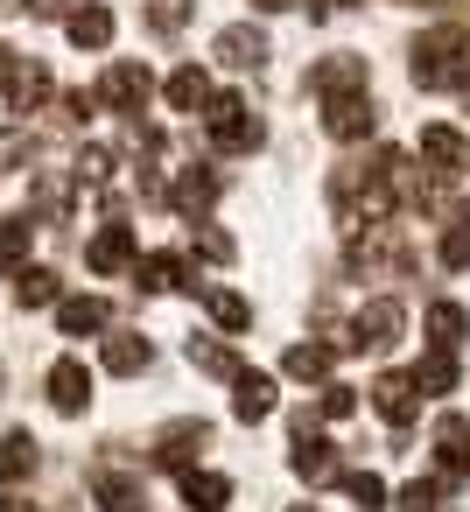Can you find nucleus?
<instances>
[{"label": "nucleus", "mask_w": 470, "mask_h": 512, "mask_svg": "<svg viewBox=\"0 0 470 512\" xmlns=\"http://www.w3.org/2000/svg\"><path fill=\"white\" fill-rule=\"evenodd\" d=\"M22 162H29V134L22 127H0V176L22 169Z\"/></svg>", "instance_id": "nucleus-38"}, {"label": "nucleus", "mask_w": 470, "mask_h": 512, "mask_svg": "<svg viewBox=\"0 0 470 512\" xmlns=\"http://www.w3.org/2000/svg\"><path fill=\"white\" fill-rule=\"evenodd\" d=\"M330 344H288V358H281V372L288 379H330Z\"/></svg>", "instance_id": "nucleus-28"}, {"label": "nucleus", "mask_w": 470, "mask_h": 512, "mask_svg": "<svg viewBox=\"0 0 470 512\" xmlns=\"http://www.w3.org/2000/svg\"><path fill=\"white\" fill-rule=\"evenodd\" d=\"M155 365V351H148V337H134V330H113L106 337V372H120V379H134V372H148Z\"/></svg>", "instance_id": "nucleus-22"}, {"label": "nucleus", "mask_w": 470, "mask_h": 512, "mask_svg": "<svg viewBox=\"0 0 470 512\" xmlns=\"http://www.w3.org/2000/svg\"><path fill=\"white\" fill-rule=\"evenodd\" d=\"M204 302H211V316H218L225 330H246V323H253V302L232 295V288H204Z\"/></svg>", "instance_id": "nucleus-32"}, {"label": "nucleus", "mask_w": 470, "mask_h": 512, "mask_svg": "<svg viewBox=\"0 0 470 512\" xmlns=\"http://www.w3.org/2000/svg\"><path fill=\"white\" fill-rule=\"evenodd\" d=\"M148 22H155L162 36H169V29H183V22H190V0H155V8H148Z\"/></svg>", "instance_id": "nucleus-39"}, {"label": "nucleus", "mask_w": 470, "mask_h": 512, "mask_svg": "<svg viewBox=\"0 0 470 512\" xmlns=\"http://www.w3.org/2000/svg\"><path fill=\"white\" fill-rule=\"evenodd\" d=\"M435 470H442V484H463V470H470V421L463 414L435 421Z\"/></svg>", "instance_id": "nucleus-7"}, {"label": "nucleus", "mask_w": 470, "mask_h": 512, "mask_svg": "<svg viewBox=\"0 0 470 512\" xmlns=\"http://www.w3.org/2000/svg\"><path fill=\"white\" fill-rule=\"evenodd\" d=\"M365 57H323L316 71H309V92L316 99H337V92H365Z\"/></svg>", "instance_id": "nucleus-14"}, {"label": "nucleus", "mask_w": 470, "mask_h": 512, "mask_svg": "<svg viewBox=\"0 0 470 512\" xmlns=\"http://www.w3.org/2000/svg\"><path fill=\"white\" fill-rule=\"evenodd\" d=\"M421 155H428V169H435L442 183H456V176L470 169V141H463L456 127H421Z\"/></svg>", "instance_id": "nucleus-9"}, {"label": "nucleus", "mask_w": 470, "mask_h": 512, "mask_svg": "<svg viewBox=\"0 0 470 512\" xmlns=\"http://www.w3.org/2000/svg\"><path fill=\"white\" fill-rule=\"evenodd\" d=\"M295 512H309V505H295Z\"/></svg>", "instance_id": "nucleus-46"}, {"label": "nucleus", "mask_w": 470, "mask_h": 512, "mask_svg": "<svg viewBox=\"0 0 470 512\" xmlns=\"http://www.w3.org/2000/svg\"><path fill=\"white\" fill-rule=\"evenodd\" d=\"M316 414H323V421H351V414H358V393H351V386H323Z\"/></svg>", "instance_id": "nucleus-37"}, {"label": "nucleus", "mask_w": 470, "mask_h": 512, "mask_svg": "<svg viewBox=\"0 0 470 512\" xmlns=\"http://www.w3.org/2000/svg\"><path fill=\"white\" fill-rule=\"evenodd\" d=\"M197 449H211V421H197V414H190V421H169V428L155 435V463H162V470H190Z\"/></svg>", "instance_id": "nucleus-6"}, {"label": "nucleus", "mask_w": 470, "mask_h": 512, "mask_svg": "<svg viewBox=\"0 0 470 512\" xmlns=\"http://www.w3.org/2000/svg\"><path fill=\"white\" fill-rule=\"evenodd\" d=\"M400 323H407V309H400L393 295H379V302H365V309L351 316V351H386V344L400 337Z\"/></svg>", "instance_id": "nucleus-4"}, {"label": "nucleus", "mask_w": 470, "mask_h": 512, "mask_svg": "<svg viewBox=\"0 0 470 512\" xmlns=\"http://www.w3.org/2000/svg\"><path fill=\"white\" fill-rule=\"evenodd\" d=\"M183 477V505L190 512H225L232 505V477H218V470H176Z\"/></svg>", "instance_id": "nucleus-18"}, {"label": "nucleus", "mask_w": 470, "mask_h": 512, "mask_svg": "<svg viewBox=\"0 0 470 512\" xmlns=\"http://www.w3.org/2000/svg\"><path fill=\"white\" fill-rule=\"evenodd\" d=\"M15 302L22 309H50L57 302V274L50 267H15Z\"/></svg>", "instance_id": "nucleus-27"}, {"label": "nucleus", "mask_w": 470, "mask_h": 512, "mask_svg": "<svg viewBox=\"0 0 470 512\" xmlns=\"http://www.w3.org/2000/svg\"><path fill=\"white\" fill-rule=\"evenodd\" d=\"M407 379H414V393H421V400H428V393H449V386H456V351H428Z\"/></svg>", "instance_id": "nucleus-26"}, {"label": "nucleus", "mask_w": 470, "mask_h": 512, "mask_svg": "<svg viewBox=\"0 0 470 512\" xmlns=\"http://www.w3.org/2000/svg\"><path fill=\"white\" fill-rule=\"evenodd\" d=\"M190 365L211 372V379H239V358H232L225 344H204V337H190Z\"/></svg>", "instance_id": "nucleus-33"}, {"label": "nucleus", "mask_w": 470, "mask_h": 512, "mask_svg": "<svg viewBox=\"0 0 470 512\" xmlns=\"http://www.w3.org/2000/svg\"><path fill=\"white\" fill-rule=\"evenodd\" d=\"M0 512H43V505H29L22 491H8V498H0Z\"/></svg>", "instance_id": "nucleus-41"}, {"label": "nucleus", "mask_w": 470, "mask_h": 512, "mask_svg": "<svg viewBox=\"0 0 470 512\" xmlns=\"http://www.w3.org/2000/svg\"><path fill=\"white\" fill-rule=\"evenodd\" d=\"M78 183L106 190V183H113V155H106V148H85V155H78Z\"/></svg>", "instance_id": "nucleus-36"}, {"label": "nucleus", "mask_w": 470, "mask_h": 512, "mask_svg": "<svg viewBox=\"0 0 470 512\" xmlns=\"http://www.w3.org/2000/svg\"><path fill=\"white\" fill-rule=\"evenodd\" d=\"M204 127H211V148H218V155H253V148L267 141L260 113H253L239 92H218V99H204Z\"/></svg>", "instance_id": "nucleus-2"}, {"label": "nucleus", "mask_w": 470, "mask_h": 512, "mask_svg": "<svg viewBox=\"0 0 470 512\" xmlns=\"http://www.w3.org/2000/svg\"><path fill=\"white\" fill-rule=\"evenodd\" d=\"M442 491H449L442 477H414V484L400 491V512H442Z\"/></svg>", "instance_id": "nucleus-35"}, {"label": "nucleus", "mask_w": 470, "mask_h": 512, "mask_svg": "<svg viewBox=\"0 0 470 512\" xmlns=\"http://www.w3.org/2000/svg\"><path fill=\"white\" fill-rule=\"evenodd\" d=\"M169 197H176V211H183V218H204V211L218 204V176H211V169H183Z\"/></svg>", "instance_id": "nucleus-20"}, {"label": "nucleus", "mask_w": 470, "mask_h": 512, "mask_svg": "<svg viewBox=\"0 0 470 512\" xmlns=\"http://www.w3.org/2000/svg\"><path fill=\"white\" fill-rule=\"evenodd\" d=\"M197 253H204V260H211V267H225V260H232V239H225V232H211V225H204V232H197Z\"/></svg>", "instance_id": "nucleus-40"}, {"label": "nucleus", "mask_w": 470, "mask_h": 512, "mask_svg": "<svg viewBox=\"0 0 470 512\" xmlns=\"http://www.w3.org/2000/svg\"><path fill=\"white\" fill-rule=\"evenodd\" d=\"M204 99H211V78H204L197 64H183V71L169 78V106H176V113H197Z\"/></svg>", "instance_id": "nucleus-29"}, {"label": "nucleus", "mask_w": 470, "mask_h": 512, "mask_svg": "<svg viewBox=\"0 0 470 512\" xmlns=\"http://www.w3.org/2000/svg\"><path fill=\"white\" fill-rule=\"evenodd\" d=\"M148 92H155L148 64H127V57L99 78V106H113V113H141V106H148Z\"/></svg>", "instance_id": "nucleus-5"}, {"label": "nucleus", "mask_w": 470, "mask_h": 512, "mask_svg": "<svg viewBox=\"0 0 470 512\" xmlns=\"http://www.w3.org/2000/svg\"><path fill=\"white\" fill-rule=\"evenodd\" d=\"M407 8H435V0H407Z\"/></svg>", "instance_id": "nucleus-45"}, {"label": "nucleus", "mask_w": 470, "mask_h": 512, "mask_svg": "<svg viewBox=\"0 0 470 512\" xmlns=\"http://www.w3.org/2000/svg\"><path fill=\"white\" fill-rule=\"evenodd\" d=\"M0 379H8V372H0Z\"/></svg>", "instance_id": "nucleus-47"}, {"label": "nucleus", "mask_w": 470, "mask_h": 512, "mask_svg": "<svg viewBox=\"0 0 470 512\" xmlns=\"http://www.w3.org/2000/svg\"><path fill=\"white\" fill-rule=\"evenodd\" d=\"M36 463H43L36 435H22V428H15V435H0V484H22Z\"/></svg>", "instance_id": "nucleus-23"}, {"label": "nucleus", "mask_w": 470, "mask_h": 512, "mask_svg": "<svg viewBox=\"0 0 470 512\" xmlns=\"http://www.w3.org/2000/svg\"><path fill=\"white\" fill-rule=\"evenodd\" d=\"M253 8H260V15H281V8H295V0H253Z\"/></svg>", "instance_id": "nucleus-42"}, {"label": "nucleus", "mask_w": 470, "mask_h": 512, "mask_svg": "<svg viewBox=\"0 0 470 512\" xmlns=\"http://www.w3.org/2000/svg\"><path fill=\"white\" fill-rule=\"evenodd\" d=\"M92 498H99V512H148L141 477H120V470H99L92 477Z\"/></svg>", "instance_id": "nucleus-19"}, {"label": "nucleus", "mask_w": 470, "mask_h": 512, "mask_svg": "<svg viewBox=\"0 0 470 512\" xmlns=\"http://www.w3.org/2000/svg\"><path fill=\"white\" fill-rule=\"evenodd\" d=\"M442 267H449V274L470 267V204H463V211L449 218V232H442Z\"/></svg>", "instance_id": "nucleus-31"}, {"label": "nucleus", "mask_w": 470, "mask_h": 512, "mask_svg": "<svg viewBox=\"0 0 470 512\" xmlns=\"http://www.w3.org/2000/svg\"><path fill=\"white\" fill-rule=\"evenodd\" d=\"M211 50H218V64H232V71H260V64L274 57V50H267V36H260L253 22H232V29H218V43H211Z\"/></svg>", "instance_id": "nucleus-8"}, {"label": "nucleus", "mask_w": 470, "mask_h": 512, "mask_svg": "<svg viewBox=\"0 0 470 512\" xmlns=\"http://www.w3.org/2000/svg\"><path fill=\"white\" fill-rule=\"evenodd\" d=\"M134 281H141V295H169V288H197V281H190V267H183V253H148V260L134 267Z\"/></svg>", "instance_id": "nucleus-17"}, {"label": "nucleus", "mask_w": 470, "mask_h": 512, "mask_svg": "<svg viewBox=\"0 0 470 512\" xmlns=\"http://www.w3.org/2000/svg\"><path fill=\"white\" fill-rule=\"evenodd\" d=\"M15 8H22V0H0V15H15Z\"/></svg>", "instance_id": "nucleus-43"}, {"label": "nucleus", "mask_w": 470, "mask_h": 512, "mask_svg": "<svg viewBox=\"0 0 470 512\" xmlns=\"http://www.w3.org/2000/svg\"><path fill=\"white\" fill-rule=\"evenodd\" d=\"M372 407H379L393 428H407V421L421 414V393H414V379H407V372H379V379H372Z\"/></svg>", "instance_id": "nucleus-12"}, {"label": "nucleus", "mask_w": 470, "mask_h": 512, "mask_svg": "<svg viewBox=\"0 0 470 512\" xmlns=\"http://www.w3.org/2000/svg\"><path fill=\"white\" fill-rule=\"evenodd\" d=\"M295 477H309V484H330V477H337V456H330V442L309 428V414H295Z\"/></svg>", "instance_id": "nucleus-13"}, {"label": "nucleus", "mask_w": 470, "mask_h": 512, "mask_svg": "<svg viewBox=\"0 0 470 512\" xmlns=\"http://www.w3.org/2000/svg\"><path fill=\"white\" fill-rule=\"evenodd\" d=\"M50 407H57V414H85V407H92V372H85V358H57V365H50Z\"/></svg>", "instance_id": "nucleus-10"}, {"label": "nucleus", "mask_w": 470, "mask_h": 512, "mask_svg": "<svg viewBox=\"0 0 470 512\" xmlns=\"http://www.w3.org/2000/svg\"><path fill=\"white\" fill-rule=\"evenodd\" d=\"M330 8H365V0H330Z\"/></svg>", "instance_id": "nucleus-44"}, {"label": "nucleus", "mask_w": 470, "mask_h": 512, "mask_svg": "<svg viewBox=\"0 0 470 512\" xmlns=\"http://www.w3.org/2000/svg\"><path fill=\"white\" fill-rule=\"evenodd\" d=\"M85 260H92V274H120V267H134V225H106V232L85 246Z\"/></svg>", "instance_id": "nucleus-16"}, {"label": "nucleus", "mask_w": 470, "mask_h": 512, "mask_svg": "<svg viewBox=\"0 0 470 512\" xmlns=\"http://www.w3.org/2000/svg\"><path fill=\"white\" fill-rule=\"evenodd\" d=\"M463 50H470V36H463L456 22L428 29V36L414 43V85H421V92H456V85H470V78H463Z\"/></svg>", "instance_id": "nucleus-1"}, {"label": "nucleus", "mask_w": 470, "mask_h": 512, "mask_svg": "<svg viewBox=\"0 0 470 512\" xmlns=\"http://www.w3.org/2000/svg\"><path fill=\"white\" fill-rule=\"evenodd\" d=\"M106 316H113V309H106L99 295H71V302H57V330H64V337H92V330H106Z\"/></svg>", "instance_id": "nucleus-21"}, {"label": "nucleus", "mask_w": 470, "mask_h": 512, "mask_svg": "<svg viewBox=\"0 0 470 512\" xmlns=\"http://www.w3.org/2000/svg\"><path fill=\"white\" fill-rule=\"evenodd\" d=\"M379 127V106L365 99V92H337V99H323V134L330 141H365Z\"/></svg>", "instance_id": "nucleus-3"}, {"label": "nucleus", "mask_w": 470, "mask_h": 512, "mask_svg": "<svg viewBox=\"0 0 470 512\" xmlns=\"http://www.w3.org/2000/svg\"><path fill=\"white\" fill-rule=\"evenodd\" d=\"M0 99H8V113H36L50 99V71L43 64H8L0 71Z\"/></svg>", "instance_id": "nucleus-11"}, {"label": "nucleus", "mask_w": 470, "mask_h": 512, "mask_svg": "<svg viewBox=\"0 0 470 512\" xmlns=\"http://www.w3.org/2000/svg\"><path fill=\"white\" fill-rule=\"evenodd\" d=\"M29 232H36L29 218H8V225H0V267H8V274L29 267Z\"/></svg>", "instance_id": "nucleus-34"}, {"label": "nucleus", "mask_w": 470, "mask_h": 512, "mask_svg": "<svg viewBox=\"0 0 470 512\" xmlns=\"http://www.w3.org/2000/svg\"><path fill=\"white\" fill-rule=\"evenodd\" d=\"M463 330H470V309H463V302H435V309H428V337H435V351H456Z\"/></svg>", "instance_id": "nucleus-25"}, {"label": "nucleus", "mask_w": 470, "mask_h": 512, "mask_svg": "<svg viewBox=\"0 0 470 512\" xmlns=\"http://www.w3.org/2000/svg\"><path fill=\"white\" fill-rule=\"evenodd\" d=\"M232 414H239L246 428H253V421H267V414H274V379L239 365V379H232Z\"/></svg>", "instance_id": "nucleus-15"}, {"label": "nucleus", "mask_w": 470, "mask_h": 512, "mask_svg": "<svg viewBox=\"0 0 470 512\" xmlns=\"http://www.w3.org/2000/svg\"><path fill=\"white\" fill-rule=\"evenodd\" d=\"M337 484H344V498H351L358 512H379V505H386V477H379V470H344Z\"/></svg>", "instance_id": "nucleus-30"}, {"label": "nucleus", "mask_w": 470, "mask_h": 512, "mask_svg": "<svg viewBox=\"0 0 470 512\" xmlns=\"http://www.w3.org/2000/svg\"><path fill=\"white\" fill-rule=\"evenodd\" d=\"M64 36H71L78 50H106V43H113V15H106V8H78V15L64 22Z\"/></svg>", "instance_id": "nucleus-24"}]
</instances>
